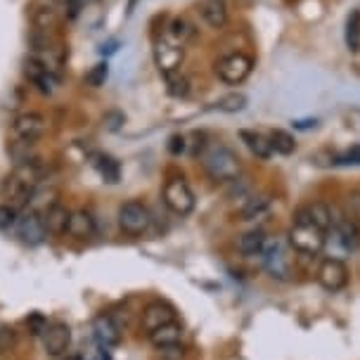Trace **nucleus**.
Masks as SVG:
<instances>
[{
  "label": "nucleus",
  "instance_id": "obj_42",
  "mask_svg": "<svg viewBox=\"0 0 360 360\" xmlns=\"http://www.w3.org/2000/svg\"><path fill=\"white\" fill-rule=\"evenodd\" d=\"M67 360H83V358H79V356H72V358H67Z\"/></svg>",
  "mask_w": 360,
  "mask_h": 360
},
{
  "label": "nucleus",
  "instance_id": "obj_35",
  "mask_svg": "<svg viewBox=\"0 0 360 360\" xmlns=\"http://www.w3.org/2000/svg\"><path fill=\"white\" fill-rule=\"evenodd\" d=\"M17 207L12 204H0V230H10L17 223Z\"/></svg>",
  "mask_w": 360,
  "mask_h": 360
},
{
  "label": "nucleus",
  "instance_id": "obj_5",
  "mask_svg": "<svg viewBox=\"0 0 360 360\" xmlns=\"http://www.w3.org/2000/svg\"><path fill=\"white\" fill-rule=\"evenodd\" d=\"M119 228L124 230L126 235H131V237L145 235L147 230L152 228V211H150V207L143 204V202H138V199L124 202L119 207Z\"/></svg>",
  "mask_w": 360,
  "mask_h": 360
},
{
  "label": "nucleus",
  "instance_id": "obj_37",
  "mask_svg": "<svg viewBox=\"0 0 360 360\" xmlns=\"http://www.w3.org/2000/svg\"><path fill=\"white\" fill-rule=\"evenodd\" d=\"M185 147H188V143H185L183 135H173V138L169 140V152L171 154H183Z\"/></svg>",
  "mask_w": 360,
  "mask_h": 360
},
{
  "label": "nucleus",
  "instance_id": "obj_28",
  "mask_svg": "<svg viewBox=\"0 0 360 360\" xmlns=\"http://www.w3.org/2000/svg\"><path fill=\"white\" fill-rule=\"evenodd\" d=\"M268 140H270V145H273V152L285 154V157L297 150V140H294V135L287 133V131H282V128H275V131H270Z\"/></svg>",
  "mask_w": 360,
  "mask_h": 360
},
{
  "label": "nucleus",
  "instance_id": "obj_8",
  "mask_svg": "<svg viewBox=\"0 0 360 360\" xmlns=\"http://www.w3.org/2000/svg\"><path fill=\"white\" fill-rule=\"evenodd\" d=\"M154 64H157V69L162 72L164 76L169 74H176L180 72V67H183L185 62V45L176 43L173 38H169L164 34L162 41L154 43Z\"/></svg>",
  "mask_w": 360,
  "mask_h": 360
},
{
  "label": "nucleus",
  "instance_id": "obj_38",
  "mask_svg": "<svg viewBox=\"0 0 360 360\" xmlns=\"http://www.w3.org/2000/svg\"><path fill=\"white\" fill-rule=\"evenodd\" d=\"M162 360H185V351L180 346H173V349H164L162 351Z\"/></svg>",
  "mask_w": 360,
  "mask_h": 360
},
{
  "label": "nucleus",
  "instance_id": "obj_21",
  "mask_svg": "<svg viewBox=\"0 0 360 360\" xmlns=\"http://www.w3.org/2000/svg\"><path fill=\"white\" fill-rule=\"evenodd\" d=\"M95 230H98V225H95V218L90 211H72V216H69V228L67 233L76 237V240H90V237L95 235Z\"/></svg>",
  "mask_w": 360,
  "mask_h": 360
},
{
  "label": "nucleus",
  "instance_id": "obj_24",
  "mask_svg": "<svg viewBox=\"0 0 360 360\" xmlns=\"http://www.w3.org/2000/svg\"><path fill=\"white\" fill-rule=\"evenodd\" d=\"M266 242H268V237L263 230H249V233L237 237V252L244 256H261Z\"/></svg>",
  "mask_w": 360,
  "mask_h": 360
},
{
  "label": "nucleus",
  "instance_id": "obj_13",
  "mask_svg": "<svg viewBox=\"0 0 360 360\" xmlns=\"http://www.w3.org/2000/svg\"><path fill=\"white\" fill-rule=\"evenodd\" d=\"M169 323H176V308L166 304V301H152L143 311V318H140V327H143L145 334H152L154 330Z\"/></svg>",
  "mask_w": 360,
  "mask_h": 360
},
{
  "label": "nucleus",
  "instance_id": "obj_33",
  "mask_svg": "<svg viewBox=\"0 0 360 360\" xmlns=\"http://www.w3.org/2000/svg\"><path fill=\"white\" fill-rule=\"evenodd\" d=\"M216 107L221 109V112H228V114L242 112V109L247 107V98H244L242 93H230V95H225V98L218 100Z\"/></svg>",
  "mask_w": 360,
  "mask_h": 360
},
{
  "label": "nucleus",
  "instance_id": "obj_10",
  "mask_svg": "<svg viewBox=\"0 0 360 360\" xmlns=\"http://www.w3.org/2000/svg\"><path fill=\"white\" fill-rule=\"evenodd\" d=\"M48 128V119L38 112H27V114H19V117L12 121L10 135H12V143H31L36 145V140L41 138Z\"/></svg>",
  "mask_w": 360,
  "mask_h": 360
},
{
  "label": "nucleus",
  "instance_id": "obj_15",
  "mask_svg": "<svg viewBox=\"0 0 360 360\" xmlns=\"http://www.w3.org/2000/svg\"><path fill=\"white\" fill-rule=\"evenodd\" d=\"M93 332H95V339H98V344L102 349H114V346L121 344L119 325L114 323V318L107 313H100L98 318L93 320Z\"/></svg>",
  "mask_w": 360,
  "mask_h": 360
},
{
  "label": "nucleus",
  "instance_id": "obj_39",
  "mask_svg": "<svg viewBox=\"0 0 360 360\" xmlns=\"http://www.w3.org/2000/svg\"><path fill=\"white\" fill-rule=\"evenodd\" d=\"M349 204L353 211V218H360V190H353L349 195Z\"/></svg>",
  "mask_w": 360,
  "mask_h": 360
},
{
  "label": "nucleus",
  "instance_id": "obj_26",
  "mask_svg": "<svg viewBox=\"0 0 360 360\" xmlns=\"http://www.w3.org/2000/svg\"><path fill=\"white\" fill-rule=\"evenodd\" d=\"M306 209V214L308 218L318 225L320 230H325V233H330V230L334 228V216H332V209L327 207L325 202H313V204H308Z\"/></svg>",
  "mask_w": 360,
  "mask_h": 360
},
{
  "label": "nucleus",
  "instance_id": "obj_11",
  "mask_svg": "<svg viewBox=\"0 0 360 360\" xmlns=\"http://www.w3.org/2000/svg\"><path fill=\"white\" fill-rule=\"evenodd\" d=\"M15 225H17L19 240H22L24 244H29V247H36V244L45 242V237H48V228H45L41 211L27 209L22 216L17 218Z\"/></svg>",
  "mask_w": 360,
  "mask_h": 360
},
{
  "label": "nucleus",
  "instance_id": "obj_23",
  "mask_svg": "<svg viewBox=\"0 0 360 360\" xmlns=\"http://www.w3.org/2000/svg\"><path fill=\"white\" fill-rule=\"evenodd\" d=\"M240 138L244 140L247 150L254 154L256 159H270L273 157V145H270L268 135L259 131H240Z\"/></svg>",
  "mask_w": 360,
  "mask_h": 360
},
{
  "label": "nucleus",
  "instance_id": "obj_1",
  "mask_svg": "<svg viewBox=\"0 0 360 360\" xmlns=\"http://www.w3.org/2000/svg\"><path fill=\"white\" fill-rule=\"evenodd\" d=\"M287 237H289L287 240L289 247H292L297 254H304V256H318L325 249V242H327V233L320 230L318 225L308 218L306 209L297 211V218H294Z\"/></svg>",
  "mask_w": 360,
  "mask_h": 360
},
{
  "label": "nucleus",
  "instance_id": "obj_20",
  "mask_svg": "<svg viewBox=\"0 0 360 360\" xmlns=\"http://www.w3.org/2000/svg\"><path fill=\"white\" fill-rule=\"evenodd\" d=\"M197 10L211 29H223L228 24V5H225V0H199Z\"/></svg>",
  "mask_w": 360,
  "mask_h": 360
},
{
  "label": "nucleus",
  "instance_id": "obj_30",
  "mask_svg": "<svg viewBox=\"0 0 360 360\" xmlns=\"http://www.w3.org/2000/svg\"><path fill=\"white\" fill-rule=\"evenodd\" d=\"M270 209V199L268 197H252L247 204L240 209V221H256Z\"/></svg>",
  "mask_w": 360,
  "mask_h": 360
},
{
  "label": "nucleus",
  "instance_id": "obj_4",
  "mask_svg": "<svg viewBox=\"0 0 360 360\" xmlns=\"http://www.w3.org/2000/svg\"><path fill=\"white\" fill-rule=\"evenodd\" d=\"M294 249L289 247V242L280 240H268L266 247H263V266H266L268 275L278 282H289L294 275V259H292Z\"/></svg>",
  "mask_w": 360,
  "mask_h": 360
},
{
  "label": "nucleus",
  "instance_id": "obj_25",
  "mask_svg": "<svg viewBox=\"0 0 360 360\" xmlns=\"http://www.w3.org/2000/svg\"><path fill=\"white\" fill-rule=\"evenodd\" d=\"M344 38H346V48L349 53L358 55L360 53V10H351L346 17V27H344Z\"/></svg>",
  "mask_w": 360,
  "mask_h": 360
},
{
  "label": "nucleus",
  "instance_id": "obj_9",
  "mask_svg": "<svg viewBox=\"0 0 360 360\" xmlns=\"http://www.w3.org/2000/svg\"><path fill=\"white\" fill-rule=\"evenodd\" d=\"M24 76L31 86H36V90H41L43 95H53L60 88V74L53 72L45 62H41L38 57L29 55L24 60Z\"/></svg>",
  "mask_w": 360,
  "mask_h": 360
},
{
  "label": "nucleus",
  "instance_id": "obj_7",
  "mask_svg": "<svg viewBox=\"0 0 360 360\" xmlns=\"http://www.w3.org/2000/svg\"><path fill=\"white\" fill-rule=\"evenodd\" d=\"M252 69H254V60L244 53H230L216 64L218 79L228 83V86H240L242 81H247Z\"/></svg>",
  "mask_w": 360,
  "mask_h": 360
},
{
  "label": "nucleus",
  "instance_id": "obj_40",
  "mask_svg": "<svg viewBox=\"0 0 360 360\" xmlns=\"http://www.w3.org/2000/svg\"><path fill=\"white\" fill-rule=\"evenodd\" d=\"M318 126V119H301V121H294V128L299 131H308V128H315Z\"/></svg>",
  "mask_w": 360,
  "mask_h": 360
},
{
  "label": "nucleus",
  "instance_id": "obj_41",
  "mask_svg": "<svg viewBox=\"0 0 360 360\" xmlns=\"http://www.w3.org/2000/svg\"><path fill=\"white\" fill-rule=\"evenodd\" d=\"M53 3H57V5H74L76 0H53Z\"/></svg>",
  "mask_w": 360,
  "mask_h": 360
},
{
  "label": "nucleus",
  "instance_id": "obj_36",
  "mask_svg": "<svg viewBox=\"0 0 360 360\" xmlns=\"http://www.w3.org/2000/svg\"><path fill=\"white\" fill-rule=\"evenodd\" d=\"M12 346H15V332L8 327H0V353L10 351Z\"/></svg>",
  "mask_w": 360,
  "mask_h": 360
},
{
  "label": "nucleus",
  "instance_id": "obj_34",
  "mask_svg": "<svg viewBox=\"0 0 360 360\" xmlns=\"http://www.w3.org/2000/svg\"><path fill=\"white\" fill-rule=\"evenodd\" d=\"M332 164H344V166H360V145H353L342 154H332Z\"/></svg>",
  "mask_w": 360,
  "mask_h": 360
},
{
  "label": "nucleus",
  "instance_id": "obj_17",
  "mask_svg": "<svg viewBox=\"0 0 360 360\" xmlns=\"http://www.w3.org/2000/svg\"><path fill=\"white\" fill-rule=\"evenodd\" d=\"M183 325L178 323H169L164 327H159V330H154L152 334H147V339H150V344L154 346V349L164 351V349H173V346H180V342H183Z\"/></svg>",
  "mask_w": 360,
  "mask_h": 360
},
{
  "label": "nucleus",
  "instance_id": "obj_12",
  "mask_svg": "<svg viewBox=\"0 0 360 360\" xmlns=\"http://www.w3.org/2000/svg\"><path fill=\"white\" fill-rule=\"evenodd\" d=\"M318 285L325 289V292H342V289L349 285V268H346L344 261L339 259H325L318 268Z\"/></svg>",
  "mask_w": 360,
  "mask_h": 360
},
{
  "label": "nucleus",
  "instance_id": "obj_32",
  "mask_svg": "<svg viewBox=\"0 0 360 360\" xmlns=\"http://www.w3.org/2000/svg\"><path fill=\"white\" fill-rule=\"evenodd\" d=\"M109 79V64L107 62H98L95 67H90L88 69V74L83 76V83L90 88H100V86H105Z\"/></svg>",
  "mask_w": 360,
  "mask_h": 360
},
{
  "label": "nucleus",
  "instance_id": "obj_31",
  "mask_svg": "<svg viewBox=\"0 0 360 360\" xmlns=\"http://www.w3.org/2000/svg\"><path fill=\"white\" fill-rule=\"evenodd\" d=\"M164 79H166V93H169L171 98H185V95L190 93V81L180 72L164 76Z\"/></svg>",
  "mask_w": 360,
  "mask_h": 360
},
{
  "label": "nucleus",
  "instance_id": "obj_19",
  "mask_svg": "<svg viewBox=\"0 0 360 360\" xmlns=\"http://www.w3.org/2000/svg\"><path fill=\"white\" fill-rule=\"evenodd\" d=\"M31 24L36 31H45V34H55L62 24V15L53 5H34L31 10Z\"/></svg>",
  "mask_w": 360,
  "mask_h": 360
},
{
  "label": "nucleus",
  "instance_id": "obj_18",
  "mask_svg": "<svg viewBox=\"0 0 360 360\" xmlns=\"http://www.w3.org/2000/svg\"><path fill=\"white\" fill-rule=\"evenodd\" d=\"M57 197H60V188H57L55 183H50V180H41V183L34 188V192H31L27 207L43 214L45 209H50L53 204H57Z\"/></svg>",
  "mask_w": 360,
  "mask_h": 360
},
{
  "label": "nucleus",
  "instance_id": "obj_16",
  "mask_svg": "<svg viewBox=\"0 0 360 360\" xmlns=\"http://www.w3.org/2000/svg\"><path fill=\"white\" fill-rule=\"evenodd\" d=\"M332 233L339 242H342V247L346 252H358L360 249V225L356 218H351V216L337 218Z\"/></svg>",
  "mask_w": 360,
  "mask_h": 360
},
{
  "label": "nucleus",
  "instance_id": "obj_29",
  "mask_svg": "<svg viewBox=\"0 0 360 360\" xmlns=\"http://www.w3.org/2000/svg\"><path fill=\"white\" fill-rule=\"evenodd\" d=\"M95 169L100 171V176L107 180V183H117L119 176H121V166L117 159H112V157H107V154H98L95 157Z\"/></svg>",
  "mask_w": 360,
  "mask_h": 360
},
{
  "label": "nucleus",
  "instance_id": "obj_3",
  "mask_svg": "<svg viewBox=\"0 0 360 360\" xmlns=\"http://www.w3.org/2000/svg\"><path fill=\"white\" fill-rule=\"evenodd\" d=\"M202 166L214 183H233L242 173L240 157L225 145H214L202 154Z\"/></svg>",
  "mask_w": 360,
  "mask_h": 360
},
{
  "label": "nucleus",
  "instance_id": "obj_6",
  "mask_svg": "<svg viewBox=\"0 0 360 360\" xmlns=\"http://www.w3.org/2000/svg\"><path fill=\"white\" fill-rule=\"evenodd\" d=\"M162 199L166 204V209L173 211L176 216H188L195 209V192L183 178H171L166 180Z\"/></svg>",
  "mask_w": 360,
  "mask_h": 360
},
{
  "label": "nucleus",
  "instance_id": "obj_14",
  "mask_svg": "<svg viewBox=\"0 0 360 360\" xmlns=\"http://www.w3.org/2000/svg\"><path fill=\"white\" fill-rule=\"evenodd\" d=\"M43 334V349L48 356H62L67 353L69 344H72V330L67 323H50L45 325Z\"/></svg>",
  "mask_w": 360,
  "mask_h": 360
},
{
  "label": "nucleus",
  "instance_id": "obj_22",
  "mask_svg": "<svg viewBox=\"0 0 360 360\" xmlns=\"http://www.w3.org/2000/svg\"><path fill=\"white\" fill-rule=\"evenodd\" d=\"M69 216H72V211L67 207H62L60 202L53 204L50 209L43 211V221H45V228H48L50 235H64L69 228Z\"/></svg>",
  "mask_w": 360,
  "mask_h": 360
},
{
  "label": "nucleus",
  "instance_id": "obj_2",
  "mask_svg": "<svg viewBox=\"0 0 360 360\" xmlns=\"http://www.w3.org/2000/svg\"><path fill=\"white\" fill-rule=\"evenodd\" d=\"M43 180V164L38 159H29V162L19 164L15 173L5 183V195L12 202V207H27L31 192Z\"/></svg>",
  "mask_w": 360,
  "mask_h": 360
},
{
  "label": "nucleus",
  "instance_id": "obj_27",
  "mask_svg": "<svg viewBox=\"0 0 360 360\" xmlns=\"http://www.w3.org/2000/svg\"><path fill=\"white\" fill-rule=\"evenodd\" d=\"M166 36L173 38V41L180 43V45H188L190 41H195L197 29L192 27V24H190L185 17H176V19H173V22L169 24V29H166Z\"/></svg>",
  "mask_w": 360,
  "mask_h": 360
}]
</instances>
